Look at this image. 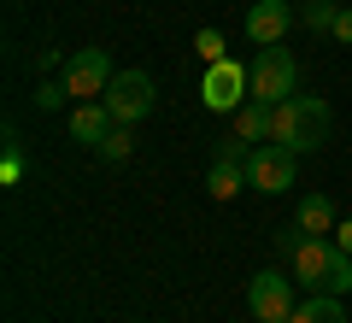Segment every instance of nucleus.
<instances>
[{
	"instance_id": "obj_8",
	"label": "nucleus",
	"mask_w": 352,
	"mask_h": 323,
	"mask_svg": "<svg viewBox=\"0 0 352 323\" xmlns=\"http://www.w3.org/2000/svg\"><path fill=\"white\" fill-rule=\"evenodd\" d=\"M112 76H118V71H112V53H106V48H76L71 59H65V76H59V83L71 88L76 100H100Z\"/></svg>"
},
{
	"instance_id": "obj_2",
	"label": "nucleus",
	"mask_w": 352,
	"mask_h": 323,
	"mask_svg": "<svg viewBox=\"0 0 352 323\" xmlns=\"http://www.w3.org/2000/svg\"><path fill=\"white\" fill-rule=\"evenodd\" d=\"M288 264H294V282H305L311 294H352V253H340L323 236H300Z\"/></svg>"
},
{
	"instance_id": "obj_21",
	"label": "nucleus",
	"mask_w": 352,
	"mask_h": 323,
	"mask_svg": "<svg viewBox=\"0 0 352 323\" xmlns=\"http://www.w3.org/2000/svg\"><path fill=\"white\" fill-rule=\"evenodd\" d=\"M335 247H340V253H352V218H346V224H335Z\"/></svg>"
},
{
	"instance_id": "obj_13",
	"label": "nucleus",
	"mask_w": 352,
	"mask_h": 323,
	"mask_svg": "<svg viewBox=\"0 0 352 323\" xmlns=\"http://www.w3.org/2000/svg\"><path fill=\"white\" fill-rule=\"evenodd\" d=\"M206 188H212L217 200H235L241 188H252V183H247V165H241V159H212V176H206Z\"/></svg>"
},
{
	"instance_id": "obj_7",
	"label": "nucleus",
	"mask_w": 352,
	"mask_h": 323,
	"mask_svg": "<svg viewBox=\"0 0 352 323\" xmlns=\"http://www.w3.org/2000/svg\"><path fill=\"white\" fill-rule=\"evenodd\" d=\"M294 165H300V153H288L282 141H258L247 159V183L258 188V194H288L294 188Z\"/></svg>"
},
{
	"instance_id": "obj_4",
	"label": "nucleus",
	"mask_w": 352,
	"mask_h": 323,
	"mask_svg": "<svg viewBox=\"0 0 352 323\" xmlns=\"http://www.w3.org/2000/svg\"><path fill=\"white\" fill-rule=\"evenodd\" d=\"M100 106L118 118V124H141V118L159 106V88H153V76H147V71H118L112 83H106Z\"/></svg>"
},
{
	"instance_id": "obj_17",
	"label": "nucleus",
	"mask_w": 352,
	"mask_h": 323,
	"mask_svg": "<svg viewBox=\"0 0 352 323\" xmlns=\"http://www.w3.org/2000/svg\"><path fill=\"white\" fill-rule=\"evenodd\" d=\"M194 48H200V59H206V65L229 59V53H223V36H217V30H200V36H194Z\"/></svg>"
},
{
	"instance_id": "obj_14",
	"label": "nucleus",
	"mask_w": 352,
	"mask_h": 323,
	"mask_svg": "<svg viewBox=\"0 0 352 323\" xmlns=\"http://www.w3.org/2000/svg\"><path fill=\"white\" fill-rule=\"evenodd\" d=\"M288 323H346V306H340V294H311L294 306Z\"/></svg>"
},
{
	"instance_id": "obj_18",
	"label": "nucleus",
	"mask_w": 352,
	"mask_h": 323,
	"mask_svg": "<svg viewBox=\"0 0 352 323\" xmlns=\"http://www.w3.org/2000/svg\"><path fill=\"white\" fill-rule=\"evenodd\" d=\"M65 94H71L65 83H41L36 88V106H41V112H53V106H65Z\"/></svg>"
},
{
	"instance_id": "obj_9",
	"label": "nucleus",
	"mask_w": 352,
	"mask_h": 323,
	"mask_svg": "<svg viewBox=\"0 0 352 323\" xmlns=\"http://www.w3.org/2000/svg\"><path fill=\"white\" fill-rule=\"evenodd\" d=\"M294 18H300V12H294L288 0H252V6H247V36L258 41V48H276V41L288 36Z\"/></svg>"
},
{
	"instance_id": "obj_19",
	"label": "nucleus",
	"mask_w": 352,
	"mask_h": 323,
	"mask_svg": "<svg viewBox=\"0 0 352 323\" xmlns=\"http://www.w3.org/2000/svg\"><path fill=\"white\" fill-rule=\"evenodd\" d=\"M18 176H24V153L6 147V159H0V183H18Z\"/></svg>"
},
{
	"instance_id": "obj_10",
	"label": "nucleus",
	"mask_w": 352,
	"mask_h": 323,
	"mask_svg": "<svg viewBox=\"0 0 352 323\" xmlns=\"http://www.w3.org/2000/svg\"><path fill=\"white\" fill-rule=\"evenodd\" d=\"M118 118L106 112L100 100H76V112H71V141H82V147H100L106 136H112Z\"/></svg>"
},
{
	"instance_id": "obj_15",
	"label": "nucleus",
	"mask_w": 352,
	"mask_h": 323,
	"mask_svg": "<svg viewBox=\"0 0 352 323\" xmlns=\"http://www.w3.org/2000/svg\"><path fill=\"white\" fill-rule=\"evenodd\" d=\"M94 153H100L106 165H124L129 153H135V124H112V136H106V141H100Z\"/></svg>"
},
{
	"instance_id": "obj_12",
	"label": "nucleus",
	"mask_w": 352,
	"mask_h": 323,
	"mask_svg": "<svg viewBox=\"0 0 352 323\" xmlns=\"http://www.w3.org/2000/svg\"><path fill=\"white\" fill-rule=\"evenodd\" d=\"M270 124H276V106H264V100H247L235 112V136L241 141H270Z\"/></svg>"
},
{
	"instance_id": "obj_5",
	"label": "nucleus",
	"mask_w": 352,
	"mask_h": 323,
	"mask_svg": "<svg viewBox=\"0 0 352 323\" xmlns=\"http://www.w3.org/2000/svg\"><path fill=\"white\" fill-rule=\"evenodd\" d=\"M200 100H206V112H229V118H235L241 106L252 100L247 65H235V59H217L212 71H206V83H200Z\"/></svg>"
},
{
	"instance_id": "obj_3",
	"label": "nucleus",
	"mask_w": 352,
	"mask_h": 323,
	"mask_svg": "<svg viewBox=\"0 0 352 323\" xmlns=\"http://www.w3.org/2000/svg\"><path fill=\"white\" fill-rule=\"evenodd\" d=\"M247 83H252V100H264V106H282V100L294 94V83H300V65H294V53L282 48H258L247 65Z\"/></svg>"
},
{
	"instance_id": "obj_11",
	"label": "nucleus",
	"mask_w": 352,
	"mask_h": 323,
	"mask_svg": "<svg viewBox=\"0 0 352 323\" xmlns=\"http://www.w3.org/2000/svg\"><path fill=\"white\" fill-rule=\"evenodd\" d=\"M294 224H300L305 236H335V224H340V218H335V200H329V194H305L300 211H294Z\"/></svg>"
},
{
	"instance_id": "obj_20",
	"label": "nucleus",
	"mask_w": 352,
	"mask_h": 323,
	"mask_svg": "<svg viewBox=\"0 0 352 323\" xmlns=\"http://www.w3.org/2000/svg\"><path fill=\"white\" fill-rule=\"evenodd\" d=\"M329 36H335V41H346V48H352V6H340V18H335V30H329Z\"/></svg>"
},
{
	"instance_id": "obj_16",
	"label": "nucleus",
	"mask_w": 352,
	"mask_h": 323,
	"mask_svg": "<svg viewBox=\"0 0 352 323\" xmlns=\"http://www.w3.org/2000/svg\"><path fill=\"white\" fill-rule=\"evenodd\" d=\"M335 18H340L335 0H305V6H300V24L317 30V36H323V30H335Z\"/></svg>"
},
{
	"instance_id": "obj_6",
	"label": "nucleus",
	"mask_w": 352,
	"mask_h": 323,
	"mask_svg": "<svg viewBox=\"0 0 352 323\" xmlns=\"http://www.w3.org/2000/svg\"><path fill=\"white\" fill-rule=\"evenodd\" d=\"M247 306H252V317H258V323H288L294 306H300V294H294V276H282V271H258V276L247 282Z\"/></svg>"
},
{
	"instance_id": "obj_1",
	"label": "nucleus",
	"mask_w": 352,
	"mask_h": 323,
	"mask_svg": "<svg viewBox=\"0 0 352 323\" xmlns=\"http://www.w3.org/2000/svg\"><path fill=\"white\" fill-rule=\"evenodd\" d=\"M335 129V112H329L323 94H288L276 106V124H270V141H282L288 153H317Z\"/></svg>"
}]
</instances>
